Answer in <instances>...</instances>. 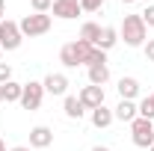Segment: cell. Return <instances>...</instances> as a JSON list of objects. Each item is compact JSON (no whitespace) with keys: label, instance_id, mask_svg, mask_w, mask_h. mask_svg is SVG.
I'll use <instances>...</instances> for the list:
<instances>
[{"label":"cell","instance_id":"6da1fadb","mask_svg":"<svg viewBox=\"0 0 154 151\" xmlns=\"http://www.w3.org/2000/svg\"><path fill=\"white\" fill-rule=\"evenodd\" d=\"M145 36H148V27H145L142 15H125L122 30H119V39H125L128 48H142V45L148 42Z\"/></svg>","mask_w":154,"mask_h":151},{"label":"cell","instance_id":"7a4b0ae2","mask_svg":"<svg viewBox=\"0 0 154 151\" xmlns=\"http://www.w3.org/2000/svg\"><path fill=\"white\" fill-rule=\"evenodd\" d=\"M18 27L24 39H36V36H45L54 27V18L48 12H33V15H24V21H18Z\"/></svg>","mask_w":154,"mask_h":151},{"label":"cell","instance_id":"3957f363","mask_svg":"<svg viewBox=\"0 0 154 151\" xmlns=\"http://www.w3.org/2000/svg\"><path fill=\"white\" fill-rule=\"evenodd\" d=\"M131 139H134L136 148H151L154 145V122L136 116L134 122H131Z\"/></svg>","mask_w":154,"mask_h":151},{"label":"cell","instance_id":"277c9868","mask_svg":"<svg viewBox=\"0 0 154 151\" xmlns=\"http://www.w3.org/2000/svg\"><path fill=\"white\" fill-rule=\"evenodd\" d=\"M21 42H24V36H21L18 21L3 18V21H0V48H3V51H18Z\"/></svg>","mask_w":154,"mask_h":151},{"label":"cell","instance_id":"5b68a950","mask_svg":"<svg viewBox=\"0 0 154 151\" xmlns=\"http://www.w3.org/2000/svg\"><path fill=\"white\" fill-rule=\"evenodd\" d=\"M42 101H45V86H42L38 80L24 83V92H21V101H18L21 107L33 113V110H38V107H42Z\"/></svg>","mask_w":154,"mask_h":151},{"label":"cell","instance_id":"8992f818","mask_svg":"<svg viewBox=\"0 0 154 151\" xmlns=\"http://www.w3.org/2000/svg\"><path fill=\"white\" fill-rule=\"evenodd\" d=\"M77 98H80V104H83L86 110H98V107L104 104V86H92V83H89V86L80 89Z\"/></svg>","mask_w":154,"mask_h":151},{"label":"cell","instance_id":"52a82bcc","mask_svg":"<svg viewBox=\"0 0 154 151\" xmlns=\"http://www.w3.org/2000/svg\"><path fill=\"white\" fill-rule=\"evenodd\" d=\"M42 86H45L48 95H65L68 92V77L62 74V71H51V74L42 80Z\"/></svg>","mask_w":154,"mask_h":151},{"label":"cell","instance_id":"ba28073f","mask_svg":"<svg viewBox=\"0 0 154 151\" xmlns=\"http://www.w3.org/2000/svg\"><path fill=\"white\" fill-rule=\"evenodd\" d=\"M54 145V131L48 125H36L30 131V148H51Z\"/></svg>","mask_w":154,"mask_h":151},{"label":"cell","instance_id":"9c48e42d","mask_svg":"<svg viewBox=\"0 0 154 151\" xmlns=\"http://www.w3.org/2000/svg\"><path fill=\"white\" fill-rule=\"evenodd\" d=\"M51 12H54L57 18H62V21H71V18H77V15H80L83 9H80V3H68V0H54Z\"/></svg>","mask_w":154,"mask_h":151},{"label":"cell","instance_id":"30bf717a","mask_svg":"<svg viewBox=\"0 0 154 151\" xmlns=\"http://www.w3.org/2000/svg\"><path fill=\"white\" fill-rule=\"evenodd\" d=\"M116 89H119V98L122 101H134L136 95H139V80L136 77H122Z\"/></svg>","mask_w":154,"mask_h":151},{"label":"cell","instance_id":"8fae6325","mask_svg":"<svg viewBox=\"0 0 154 151\" xmlns=\"http://www.w3.org/2000/svg\"><path fill=\"white\" fill-rule=\"evenodd\" d=\"M113 116L119 119V122H128V125H131L136 116H139V107H136L134 101H119L116 110H113Z\"/></svg>","mask_w":154,"mask_h":151},{"label":"cell","instance_id":"7c38bea8","mask_svg":"<svg viewBox=\"0 0 154 151\" xmlns=\"http://www.w3.org/2000/svg\"><path fill=\"white\" fill-rule=\"evenodd\" d=\"M62 110H65V116H68V119H74V122H80V119L86 116V107L80 104V98H77V95H65Z\"/></svg>","mask_w":154,"mask_h":151},{"label":"cell","instance_id":"4fadbf2b","mask_svg":"<svg viewBox=\"0 0 154 151\" xmlns=\"http://www.w3.org/2000/svg\"><path fill=\"white\" fill-rule=\"evenodd\" d=\"M116 42H119V30H116V27H101V39L95 42V48L107 54V51L116 48Z\"/></svg>","mask_w":154,"mask_h":151},{"label":"cell","instance_id":"5bb4252c","mask_svg":"<svg viewBox=\"0 0 154 151\" xmlns=\"http://www.w3.org/2000/svg\"><path fill=\"white\" fill-rule=\"evenodd\" d=\"M113 122H116V116H113V110H110V107H104V104H101L98 110H92V125H95V128H101V131H104V128H110Z\"/></svg>","mask_w":154,"mask_h":151},{"label":"cell","instance_id":"9a60e30c","mask_svg":"<svg viewBox=\"0 0 154 151\" xmlns=\"http://www.w3.org/2000/svg\"><path fill=\"white\" fill-rule=\"evenodd\" d=\"M0 92H3V101H6V104H15V101H21L24 83H15V80H9V83H3V86H0Z\"/></svg>","mask_w":154,"mask_h":151},{"label":"cell","instance_id":"2e32d148","mask_svg":"<svg viewBox=\"0 0 154 151\" xmlns=\"http://www.w3.org/2000/svg\"><path fill=\"white\" fill-rule=\"evenodd\" d=\"M59 62H62L65 68H77V65H80V59H77V51H74V45H71V42L59 48Z\"/></svg>","mask_w":154,"mask_h":151},{"label":"cell","instance_id":"e0dca14e","mask_svg":"<svg viewBox=\"0 0 154 151\" xmlns=\"http://www.w3.org/2000/svg\"><path fill=\"white\" fill-rule=\"evenodd\" d=\"M77 51V59H80V65H89V59H92V54H95V45H89V42H83V39H77V42H71Z\"/></svg>","mask_w":154,"mask_h":151},{"label":"cell","instance_id":"ac0fdd59","mask_svg":"<svg viewBox=\"0 0 154 151\" xmlns=\"http://www.w3.org/2000/svg\"><path fill=\"white\" fill-rule=\"evenodd\" d=\"M80 39H83V42H89V45H95L98 39H101V27H98L95 21H86V24L80 27Z\"/></svg>","mask_w":154,"mask_h":151},{"label":"cell","instance_id":"d6986e66","mask_svg":"<svg viewBox=\"0 0 154 151\" xmlns=\"http://www.w3.org/2000/svg\"><path fill=\"white\" fill-rule=\"evenodd\" d=\"M107 80H110V68L107 65H92L89 68V83L92 86H104Z\"/></svg>","mask_w":154,"mask_h":151},{"label":"cell","instance_id":"ffe728a7","mask_svg":"<svg viewBox=\"0 0 154 151\" xmlns=\"http://www.w3.org/2000/svg\"><path fill=\"white\" fill-rule=\"evenodd\" d=\"M30 6H33V12H51L54 0H30Z\"/></svg>","mask_w":154,"mask_h":151},{"label":"cell","instance_id":"44dd1931","mask_svg":"<svg viewBox=\"0 0 154 151\" xmlns=\"http://www.w3.org/2000/svg\"><path fill=\"white\" fill-rule=\"evenodd\" d=\"M104 6V0H80V9L83 12H98Z\"/></svg>","mask_w":154,"mask_h":151},{"label":"cell","instance_id":"7402d4cb","mask_svg":"<svg viewBox=\"0 0 154 151\" xmlns=\"http://www.w3.org/2000/svg\"><path fill=\"white\" fill-rule=\"evenodd\" d=\"M9 80H12V65L9 62H0V86L9 83Z\"/></svg>","mask_w":154,"mask_h":151},{"label":"cell","instance_id":"603a6c76","mask_svg":"<svg viewBox=\"0 0 154 151\" xmlns=\"http://www.w3.org/2000/svg\"><path fill=\"white\" fill-rule=\"evenodd\" d=\"M139 15H142V21H145V27H154V3H148L145 12H139Z\"/></svg>","mask_w":154,"mask_h":151},{"label":"cell","instance_id":"cb8c5ba5","mask_svg":"<svg viewBox=\"0 0 154 151\" xmlns=\"http://www.w3.org/2000/svg\"><path fill=\"white\" fill-rule=\"evenodd\" d=\"M142 51H145V59H148V62H154V39H148V42L142 45Z\"/></svg>","mask_w":154,"mask_h":151},{"label":"cell","instance_id":"d4e9b609","mask_svg":"<svg viewBox=\"0 0 154 151\" xmlns=\"http://www.w3.org/2000/svg\"><path fill=\"white\" fill-rule=\"evenodd\" d=\"M9 151H33L30 145H15V148H9Z\"/></svg>","mask_w":154,"mask_h":151},{"label":"cell","instance_id":"484cf974","mask_svg":"<svg viewBox=\"0 0 154 151\" xmlns=\"http://www.w3.org/2000/svg\"><path fill=\"white\" fill-rule=\"evenodd\" d=\"M3 15H6V0H0V21H3Z\"/></svg>","mask_w":154,"mask_h":151},{"label":"cell","instance_id":"4316f807","mask_svg":"<svg viewBox=\"0 0 154 151\" xmlns=\"http://www.w3.org/2000/svg\"><path fill=\"white\" fill-rule=\"evenodd\" d=\"M92 151H110V148H107V145H95Z\"/></svg>","mask_w":154,"mask_h":151},{"label":"cell","instance_id":"83f0119b","mask_svg":"<svg viewBox=\"0 0 154 151\" xmlns=\"http://www.w3.org/2000/svg\"><path fill=\"white\" fill-rule=\"evenodd\" d=\"M0 151H9V148H6V142H3V139H0Z\"/></svg>","mask_w":154,"mask_h":151},{"label":"cell","instance_id":"f1b7e54d","mask_svg":"<svg viewBox=\"0 0 154 151\" xmlns=\"http://www.w3.org/2000/svg\"><path fill=\"white\" fill-rule=\"evenodd\" d=\"M122 3H136V0H122Z\"/></svg>","mask_w":154,"mask_h":151},{"label":"cell","instance_id":"f546056e","mask_svg":"<svg viewBox=\"0 0 154 151\" xmlns=\"http://www.w3.org/2000/svg\"><path fill=\"white\" fill-rule=\"evenodd\" d=\"M68 3H80V0H68Z\"/></svg>","mask_w":154,"mask_h":151},{"label":"cell","instance_id":"4dcf8cb0","mask_svg":"<svg viewBox=\"0 0 154 151\" xmlns=\"http://www.w3.org/2000/svg\"><path fill=\"white\" fill-rule=\"evenodd\" d=\"M0 104H3V92H0Z\"/></svg>","mask_w":154,"mask_h":151},{"label":"cell","instance_id":"1f68e13d","mask_svg":"<svg viewBox=\"0 0 154 151\" xmlns=\"http://www.w3.org/2000/svg\"><path fill=\"white\" fill-rule=\"evenodd\" d=\"M148 98H151V104H154V95H148Z\"/></svg>","mask_w":154,"mask_h":151},{"label":"cell","instance_id":"d6a6232c","mask_svg":"<svg viewBox=\"0 0 154 151\" xmlns=\"http://www.w3.org/2000/svg\"><path fill=\"white\" fill-rule=\"evenodd\" d=\"M148 151H154V145H151V148H148Z\"/></svg>","mask_w":154,"mask_h":151}]
</instances>
